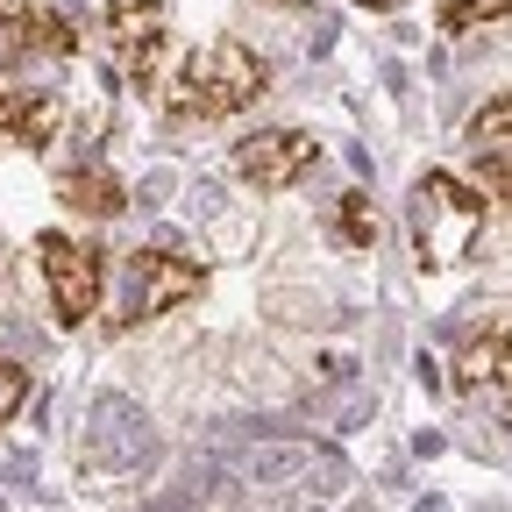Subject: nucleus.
I'll use <instances>...</instances> for the list:
<instances>
[{
  "instance_id": "9d476101",
  "label": "nucleus",
  "mask_w": 512,
  "mask_h": 512,
  "mask_svg": "<svg viewBox=\"0 0 512 512\" xmlns=\"http://www.w3.org/2000/svg\"><path fill=\"white\" fill-rule=\"evenodd\" d=\"M470 150H512V93H498L491 107H477L470 114Z\"/></svg>"
},
{
  "instance_id": "20e7f679",
  "label": "nucleus",
  "mask_w": 512,
  "mask_h": 512,
  "mask_svg": "<svg viewBox=\"0 0 512 512\" xmlns=\"http://www.w3.org/2000/svg\"><path fill=\"white\" fill-rule=\"evenodd\" d=\"M200 285H207V271L192 264V256H178V249H136V256H128V313H121V328H136V320H157V313H171L185 299H200Z\"/></svg>"
},
{
  "instance_id": "7ed1b4c3",
  "label": "nucleus",
  "mask_w": 512,
  "mask_h": 512,
  "mask_svg": "<svg viewBox=\"0 0 512 512\" xmlns=\"http://www.w3.org/2000/svg\"><path fill=\"white\" fill-rule=\"evenodd\" d=\"M36 264H43V285H50V306H57L64 328H79V320L100 313L107 271H100V249H93V242L64 235V228H43V235H36Z\"/></svg>"
},
{
  "instance_id": "f03ea898",
  "label": "nucleus",
  "mask_w": 512,
  "mask_h": 512,
  "mask_svg": "<svg viewBox=\"0 0 512 512\" xmlns=\"http://www.w3.org/2000/svg\"><path fill=\"white\" fill-rule=\"evenodd\" d=\"M477 235H484V192L463 185V178H448V171H427L413 185V249H420V271L463 264Z\"/></svg>"
},
{
  "instance_id": "4468645a",
  "label": "nucleus",
  "mask_w": 512,
  "mask_h": 512,
  "mask_svg": "<svg viewBox=\"0 0 512 512\" xmlns=\"http://www.w3.org/2000/svg\"><path fill=\"white\" fill-rule=\"evenodd\" d=\"M22 399H29V370L0 356V427H8V420L22 413Z\"/></svg>"
},
{
  "instance_id": "dca6fc26",
  "label": "nucleus",
  "mask_w": 512,
  "mask_h": 512,
  "mask_svg": "<svg viewBox=\"0 0 512 512\" xmlns=\"http://www.w3.org/2000/svg\"><path fill=\"white\" fill-rule=\"evenodd\" d=\"M363 8H406V0H363Z\"/></svg>"
},
{
  "instance_id": "1a4fd4ad",
  "label": "nucleus",
  "mask_w": 512,
  "mask_h": 512,
  "mask_svg": "<svg viewBox=\"0 0 512 512\" xmlns=\"http://www.w3.org/2000/svg\"><path fill=\"white\" fill-rule=\"evenodd\" d=\"M57 200H64V207H72V214H93V221H114V214L128 207V185H121L114 171H100V164H93V171H72V178H64V185H57Z\"/></svg>"
},
{
  "instance_id": "39448f33",
  "label": "nucleus",
  "mask_w": 512,
  "mask_h": 512,
  "mask_svg": "<svg viewBox=\"0 0 512 512\" xmlns=\"http://www.w3.org/2000/svg\"><path fill=\"white\" fill-rule=\"evenodd\" d=\"M164 8L157 0H114L107 8V50H114V72L128 86H157V64H164Z\"/></svg>"
},
{
  "instance_id": "f8f14e48",
  "label": "nucleus",
  "mask_w": 512,
  "mask_h": 512,
  "mask_svg": "<svg viewBox=\"0 0 512 512\" xmlns=\"http://www.w3.org/2000/svg\"><path fill=\"white\" fill-rule=\"evenodd\" d=\"M498 15H512V0H441V29L448 36H463L477 22H498Z\"/></svg>"
},
{
  "instance_id": "0eeeda50",
  "label": "nucleus",
  "mask_w": 512,
  "mask_h": 512,
  "mask_svg": "<svg viewBox=\"0 0 512 512\" xmlns=\"http://www.w3.org/2000/svg\"><path fill=\"white\" fill-rule=\"evenodd\" d=\"M456 399L491 413V420H512V335H477L463 356H456Z\"/></svg>"
},
{
  "instance_id": "6e6552de",
  "label": "nucleus",
  "mask_w": 512,
  "mask_h": 512,
  "mask_svg": "<svg viewBox=\"0 0 512 512\" xmlns=\"http://www.w3.org/2000/svg\"><path fill=\"white\" fill-rule=\"evenodd\" d=\"M64 121V100L43 93V86H15L0 93V150H43Z\"/></svg>"
},
{
  "instance_id": "2eb2a0df",
  "label": "nucleus",
  "mask_w": 512,
  "mask_h": 512,
  "mask_svg": "<svg viewBox=\"0 0 512 512\" xmlns=\"http://www.w3.org/2000/svg\"><path fill=\"white\" fill-rule=\"evenodd\" d=\"M491 192H498V200H512V157L491 164Z\"/></svg>"
},
{
  "instance_id": "423d86ee",
  "label": "nucleus",
  "mask_w": 512,
  "mask_h": 512,
  "mask_svg": "<svg viewBox=\"0 0 512 512\" xmlns=\"http://www.w3.org/2000/svg\"><path fill=\"white\" fill-rule=\"evenodd\" d=\"M313 164H320V143L306 136V128H264V136L235 143V178L256 185V192H285V185H299Z\"/></svg>"
},
{
  "instance_id": "9b49d317",
  "label": "nucleus",
  "mask_w": 512,
  "mask_h": 512,
  "mask_svg": "<svg viewBox=\"0 0 512 512\" xmlns=\"http://www.w3.org/2000/svg\"><path fill=\"white\" fill-rule=\"evenodd\" d=\"M335 228H342V242L370 249V242H377V207L363 200V192H342V207H335Z\"/></svg>"
},
{
  "instance_id": "f257e3e1",
  "label": "nucleus",
  "mask_w": 512,
  "mask_h": 512,
  "mask_svg": "<svg viewBox=\"0 0 512 512\" xmlns=\"http://www.w3.org/2000/svg\"><path fill=\"white\" fill-rule=\"evenodd\" d=\"M264 86H271L264 57H256L249 43H235V36H221V43L185 57V72L164 93V107L178 121H221V114H242L249 100H264Z\"/></svg>"
},
{
  "instance_id": "ddd939ff",
  "label": "nucleus",
  "mask_w": 512,
  "mask_h": 512,
  "mask_svg": "<svg viewBox=\"0 0 512 512\" xmlns=\"http://www.w3.org/2000/svg\"><path fill=\"white\" fill-rule=\"evenodd\" d=\"M29 50H43V43H36V22H29V15H0V72H15Z\"/></svg>"
}]
</instances>
